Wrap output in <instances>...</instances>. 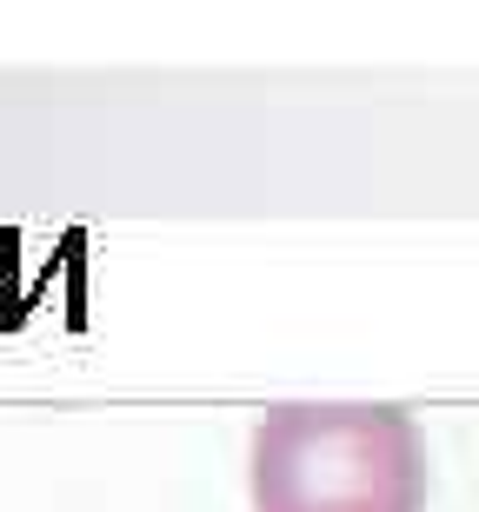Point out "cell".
Wrapping results in <instances>:
<instances>
[{"label": "cell", "mask_w": 479, "mask_h": 512, "mask_svg": "<svg viewBox=\"0 0 479 512\" xmlns=\"http://www.w3.org/2000/svg\"><path fill=\"white\" fill-rule=\"evenodd\" d=\"M247 479L253 512H426V446L400 406H273Z\"/></svg>", "instance_id": "cell-1"}]
</instances>
